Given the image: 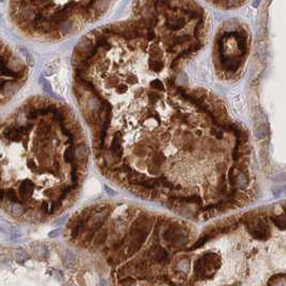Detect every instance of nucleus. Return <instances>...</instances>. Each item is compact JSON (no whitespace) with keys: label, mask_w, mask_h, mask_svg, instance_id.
I'll return each mask as SVG.
<instances>
[{"label":"nucleus","mask_w":286,"mask_h":286,"mask_svg":"<svg viewBox=\"0 0 286 286\" xmlns=\"http://www.w3.org/2000/svg\"><path fill=\"white\" fill-rule=\"evenodd\" d=\"M85 190L87 192L88 195H95V194H99L100 190H101V185L98 182L96 179H90L87 181L85 185Z\"/></svg>","instance_id":"nucleus-1"},{"label":"nucleus","mask_w":286,"mask_h":286,"mask_svg":"<svg viewBox=\"0 0 286 286\" xmlns=\"http://www.w3.org/2000/svg\"><path fill=\"white\" fill-rule=\"evenodd\" d=\"M32 189H33V186L30 182L23 183V184L21 185V187H19V190H21L22 195H23V196H26V197L29 196V195L32 193Z\"/></svg>","instance_id":"nucleus-2"},{"label":"nucleus","mask_w":286,"mask_h":286,"mask_svg":"<svg viewBox=\"0 0 286 286\" xmlns=\"http://www.w3.org/2000/svg\"><path fill=\"white\" fill-rule=\"evenodd\" d=\"M57 69H58V64H57L56 62H50V64L45 67L44 73L46 74V76H51V74H54L55 72H56Z\"/></svg>","instance_id":"nucleus-3"},{"label":"nucleus","mask_w":286,"mask_h":286,"mask_svg":"<svg viewBox=\"0 0 286 286\" xmlns=\"http://www.w3.org/2000/svg\"><path fill=\"white\" fill-rule=\"evenodd\" d=\"M87 154H88V151L85 145H80L76 151V156L78 157L79 159H84L87 156Z\"/></svg>","instance_id":"nucleus-4"},{"label":"nucleus","mask_w":286,"mask_h":286,"mask_svg":"<svg viewBox=\"0 0 286 286\" xmlns=\"http://www.w3.org/2000/svg\"><path fill=\"white\" fill-rule=\"evenodd\" d=\"M14 256H15L16 261H19V263H23V261H25V260H27L29 258L28 254L25 251H23V250H17V251L15 252Z\"/></svg>","instance_id":"nucleus-5"},{"label":"nucleus","mask_w":286,"mask_h":286,"mask_svg":"<svg viewBox=\"0 0 286 286\" xmlns=\"http://www.w3.org/2000/svg\"><path fill=\"white\" fill-rule=\"evenodd\" d=\"M11 211L14 215H21L24 210H23V208H22V206H19V204H12Z\"/></svg>","instance_id":"nucleus-6"},{"label":"nucleus","mask_w":286,"mask_h":286,"mask_svg":"<svg viewBox=\"0 0 286 286\" xmlns=\"http://www.w3.org/2000/svg\"><path fill=\"white\" fill-rule=\"evenodd\" d=\"M19 51L22 52V54H23L24 56L26 57L27 62H28L29 64H31V62H32V58H31L30 54H29V52L27 51V49H25V47H23V46H19Z\"/></svg>","instance_id":"nucleus-7"},{"label":"nucleus","mask_w":286,"mask_h":286,"mask_svg":"<svg viewBox=\"0 0 286 286\" xmlns=\"http://www.w3.org/2000/svg\"><path fill=\"white\" fill-rule=\"evenodd\" d=\"M152 85H153V87L157 88V89H163V83L159 82V81H155L154 83H152Z\"/></svg>","instance_id":"nucleus-8"},{"label":"nucleus","mask_w":286,"mask_h":286,"mask_svg":"<svg viewBox=\"0 0 286 286\" xmlns=\"http://www.w3.org/2000/svg\"><path fill=\"white\" fill-rule=\"evenodd\" d=\"M179 268H180L181 270H183V271H186V270L188 269V264L185 263V261H182V263H180V265H179Z\"/></svg>","instance_id":"nucleus-9"},{"label":"nucleus","mask_w":286,"mask_h":286,"mask_svg":"<svg viewBox=\"0 0 286 286\" xmlns=\"http://www.w3.org/2000/svg\"><path fill=\"white\" fill-rule=\"evenodd\" d=\"M65 157H66L67 159H72V157H73V153H72L71 149H69L68 151H66V153H65Z\"/></svg>","instance_id":"nucleus-10"}]
</instances>
